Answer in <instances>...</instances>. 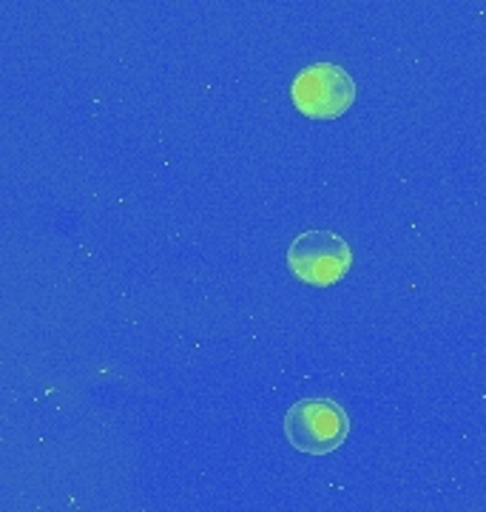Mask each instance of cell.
<instances>
[{"label":"cell","mask_w":486,"mask_h":512,"mask_svg":"<svg viewBox=\"0 0 486 512\" xmlns=\"http://www.w3.org/2000/svg\"><path fill=\"white\" fill-rule=\"evenodd\" d=\"M350 433V419L333 399H302L285 416V436L307 456H327L339 450Z\"/></svg>","instance_id":"cell-1"},{"label":"cell","mask_w":486,"mask_h":512,"mask_svg":"<svg viewBox=\"0 0 486 512\" xmlns=\"http://www.w3.org/2000/svg\"><path fill=\"white\" fill-rule=\"evenodd\" d=\"M290 97L296 109L313 120H336L356 100V80L336 63H310L293 77Z\"/></svg>","instance_id":"cell-2"},{"label":"cell","mask_w":486,"mask_h":512,"mask_svg":"<svg viewBox=\"0 0 486 512\" xmlns=\"http://www.w3.org/2000/svg\"><path fill=\"white\" fill-rule=\"evenodd\" d=\"M288 265L305 285L327 288L336 285L353 265V251L336 231H305L290 242Z\"/></svg>","instance_id":"cell-3"}]
</instances>
